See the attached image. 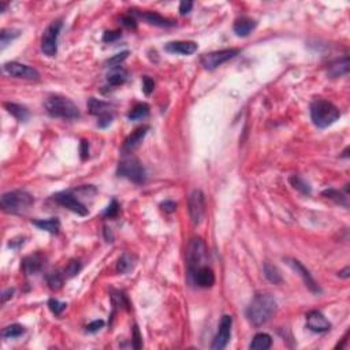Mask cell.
I'll use <instances>...</instances> for the list:
<instances>
[{"label": "cell", "instance_id": "obj_10", "mask_svg": "<svg viewBox=\"0 0 350 350\" xmlns=\"http://www.w3.org/2000/svg\"><path fill=\"white\" fill-rule=\"evenodd\" d=\"M189 215L194 226L200 224L205 215V197L201 190H193L189 197Z\"/></svg>", "mask_w": 350, "mask_h": 350}, {"label": "cell", "instance_id": "obj_29", "mask_svg": "<svg viewBox=\"0 0 350 350\" xmlns=\"http://www.w3.org/2000/svg\"><path fill=\"white\" fill-rule=\"evenodd\" d=\"M324 197H327L330 200H333L337 204L340 205H344V207H349V201H348V194H344L342 191L335 190V189H327L322 193Z\"/></svg>", "mask_w": 350, "mask_h": 350}, {"label": "cell", "instance_id": "obj_37", "mask_svg": "<svg viewBox=\"0 0 350 350\" xmlns=\"http://www.w3.org/2000/svg\"><path fill=\"white\" fill-rule=\"evenodd\" d=\"M48 307H49V309H51V312H52L53 315L59 316V315H62V313H63V311L66 309V307H67V304L60 303V301H58V300L52 298V300H49V301H48Z\"/></svg>", "mask_w": 350, "mask_h": 350}, {"label": "cell", "instance_id": "obj_42", "mask_svg": "<svg viewBox=\"0 0 350 350\" xmlns=\"http://www.w3.org/2000/svg\"><path fill=\"white\" fill-rule=\"evenodd\" d=\"M143 89H144V93L147 96H149L152 92H154L155 89V82L152 78H149V77H144L143 78Z\"/></svg>", "mask_w": 350, "mask_h": 350}, {"label": "cell", "instance_id": "obj_16", "mask_svg": "<svg viewBox=\"0 0 350 350\" xmlns=\"http://www.w3.org/2000/svg\"><path fill=\"white\" fill-rule=\"evenodd\" d=\"M149 130V126H141V128L136 129L134 132L129 136L126 140H125V143H123V147H122V151L123 154H130V152H133V151H136V149L141 145V143L144 141V138H145V136H147V133H148Z\"/></svg>", "mask_w": 350, "mask_h": 350}, {"label": "cell", "instance_id": "obj_13", "mask_svg": "<svg viewBox=\"0 0 350 350\" xmlns=\"http://www.w3.org/2000/svg\"><path fill=\"white\" fill-rule=\"evenodd\" d=\"M286 261H287V264L290 265L293 270L296 271V274H298V275L301 276V279H303L304 283H305V286H307L311 292L315 293V294L322 293V289L319 287L316 281L313 279L312 274L309 272V270H307V268L304 267L301 261L296 260V259H286Z\"/></svg>", "mask_w": 350, "mask_h": 350}, {"label": "cell", "instance_id": "obj_5", "mask_svg": "<svg viewBox=\"0 0 350 350\" xmlns=\"http://www.w3.org/2000/svg\"><path fill=\"white\" fill-rule=\"evenodd\" d=\"M117 174L118 176L128 178L134 183H144L147 179V173H145L144 166L134 156H126L119 162Z\"/></svg>", "mask_w": 350, "mask_h": 350}, {"label": "cell", "instance_id": "obj_7", "mask_svg": "<svg viewBox=\"0 0 350 350\" xmlns=\"http://www.w3.org/2000/svg\"><path fill=\"white\" fill-rule=\"evenodd\" d=\"M53 200L60 204L62 207H66L74 213H78L80 216H86L89 213V209L86 208L84 202L81 201L78 197V190L71 189V190H64L60 193H56L53 196Z\"/></svg>", "mask_w": 350, "mask_h": 350}, {"label": "cell", "instance_id": "obj_33", "mask_svg": "<svg viewBox=\"0 0 350 350\" xmlns=\"http://www.w3.org/2000/svg\"><path fill=\"white\" fill-rule=\"evenodd\" d=\"M64 275H62L60 272H51V274H48L47 275V283L51 290H55V292H56L59 289H62Z\"/></svg>", "mask_w": 350, "mask_h": 350}, {"label": "cell", "instance_id": "obj_40", "mask_svg": "<svg viewBox=\"0 0 350 350\" xmlns=\"http://www.w3.org/2000/svg\"><path fill=\"white\" fill-rule=\"evenodd\" d=\"M111 297L115 307H118V305H121V307H126V308L129 307L128 298H126V296H125L122 292H117L115 294H112Z\"/></svg>", "mask_w": 350, "mask_h": 350}, {"label": "cell", "instance_id": "obj_11", "mask_svg": "<svg viewBox=\"0 0 350 350\" xmlns=\"http://www.w3.org/2000/svg\"><path fill=\"white\" fill-rule=\"evenodd\" d=\"M3 71L5 74L15 77V78H23V80H38L40 74L36 69H33L27 64L18 63V62H8L3 64Z\"/></svg>", "mask_w": 350, "mask_h": 350}, {"label": "cell", "instance_id": "obj_49", "mask_svg": "<svg viewBox=\"0 0 350 350\" xmlns=\"http://www.w3.org/2000/svg\"><path fill=\"white\" fill-rule=\"evenodd\" d=\"M12 294H14V289H7V290L3 293V296H1V303H7V300H10V298L12 297Z\"/></svg>", "mask_w": 350, "mask_h": 350}, {"label": "cell", "instance_id": "obj_31", "mask_svg": "<svg viewBox=\"0 0 350 350\" xmlns=\"http://www.w3.org/2000/svg\"><path fill=\"white\" fill-rule=\"evenodd\" d=\"M22 334H25V329L22 327L21 324H11V326L4 327L3 331H1V337H3V338H8V340L18 338V337H21Z\"/></svg>", "mask_w": 350, "mask_h": 350}, {"label": "cell", "instance_id": "obj_50", "mask_svg": "<svg viewBox=\"0 0 350 350\" xmlns=\"http://www.w3.org/2000/svg\"><path fill=\"white\" fill-rule=\"evenodd\" d=\"M349 274H350V268L349 267H345L344 270L338 272V276L344 278V279H348V278H349Z\"/></svg>", "mask_w": 350, "mask_h": 350}, {"label": "cell", "instance_id": "obj_21", "mask_svg": "<svg viewBox=\"0 0 350 350\" xmlns=\"http://www.w3.org/2000/svg\"><path fill=\"white\" fill-rule=\"evenodd\" d=\"M348 73H349V58L348 56L333 62L329 66V70H327V74L331 78H338V77L346 75Z\"/></svg>", "mask_w": 350, "mask_h": 350}, {"label": "cell", "instance_id": "obj_9", "mask_svg": "<svg viewBox=\"0 0 350 350\" xmlns=\"http://www.w3.org/2000/svg\"><path fill=\"white\" fill-rule=\"evenodd\" d=\"M241 52L238 48H228V49H222V51H215L202 55L201 64L205 70H215L219 66L228 62L230 59L235 58Z\"/></svg>", "mask_w": 350, "mask_h": 350}, {"label": "cell", "instance_id": "obj_47", "mask_svg": "<svg viewBox=\"0 0 350 350\" xmlns=\"http://www.w3.org/2000/svg\"><path fill=\"white\" fill-rule=\"evenodd\" d=\"M122 25L126 27H130V29H136V27H137V21H136V18L132 15H123Z\"/></svg>", "mask_w": 350, "mask_h": 350}, {"label": "cell", "instance_id": "obj_34", "mask_svg": "<svg viewBox=\"0 0 350 350\" xmlns=\"http://www.w3.org/2000/svg\"><path fill=\"white\" fill-rule=\"evenodd\" d=\"M290 183H292V186L294 187V189H297V190H300L303 194H311V186L308 185L307 182L301 178V176H298V175H293V176H290Z\"/></svg>", "mask_w": 350, "mask_h": 350}, {"label": "cell", "instance_id": "obj_25", "mask_svg": "<svg viewBox=\"0 0 350 350\" xmlns=\"http://www.w3.org/2000/svg\"><path fill=\"white\" fill-rule=\"evenodd\" d=\"M32 223L38 227L40 230L48 231L51 234H56L60 228V222L58 218H49V219H40V220H32Z\"/></svg>", "mask_w": 350, "mask_h": 350}, {"label": "cell", "instance_id": "obj_14", "mask_svg": "<svg viewBox=\"0 0 350 350\" xmlns=\"http://www.w3.org/2000/svg\"><path fill=\"white\" fill-rule=\"evenodd\" d=\"M45 263H47V257L43 255V253H33V255H29L26 257L22 259V271L26 274V275H36L38 272H41L45 267Z\"/></svg>", "mask_w": 350, "mask_h": 350}, {"label": "cell", "instance_id": "obj_46", "mask_svg": "<svg viewBox=\"0 0 350 350\" xmlns=\"http://www.w3.org/2000/svg\"><path fill=\"white\" fill-rule=\"evenodd\" d=\"M133 342H134V348L136 349H140L143 346V340H141V335H140L137 326L133 327Z\"/></svg>", "mask_w": 350, "mask_h": 350}, {"label": "cell", "instance_id": "obj_17", "mask_svg": "<svg viewBox=\"0 0 350 350\" xmlns=\"http://www.w3.org/2000/svg\"><path fill=\"white\" fill-rule=\"evenodd\" d=\"M132 15L140 16L143 18L144 21H147L151 25L154 26H159V27H171L175 25V21L173 19H169V18H165L162 16L158 12H154V11H145V12H138V11H132Z\"/></svg>", "mask_w": 350, "mask_h": 350}, {"label": "cell", "instance_id": "obj_48", "mask_svg": "<svg viewBox=\"0 0 350 350\" xmlns=\"http://www.w3.org/2000/svg\"><path fill=\"white\" fill-rule=\"evenodd\" d=\"M160 207H162V209H163L165 212L173 213V212H175V209H176V202L167 200V201L162 202V205H160Z\"/></svg>", "mask_w": 350, "mask_h": 350}, {"label": "cell", "instance_id": "obj_36", "mask_svg": "<svg viewBox=\"0 0 350 350\" xmlns=\"http://www.w3.org/2000/svg\"><path fill=\"white\" fill-rule=\"evenodd\" d=\"M81 270H82V264H81V261L71 260L69 264H67V267L64 268L63 275L66 276V278H73V276L77 275Z\"/></svg>", "mask_w": 350, "mask_h": 350}, {"label": "cell", "instance_id": "obj_41", "mask_svg": "<svg viewBox=\"0 0 350 350\" xmlns=\"http://www.w3.org/2000/svg\"><path fill=\"white\" fill-rule=\"evenodd\" d=\"M112 119H114V115H112L111 112H107V114H104V115L99 117V121H97V126L101 129L108 128V126H110V125L112 123Z\"/></svg>", "mask_w": 350, "mask_h": 350}, {"label": "cell", "instance_id": "obj_26", "mask_svg": "<svg viewBox=\"0 0 350 350\" xmlns=\"http://www.w3.org/2000/svg\"><path fill=\"white\" fill-rule=\"evenodd\" d=\"M263 271H264V276L267 278V281L271 282L272 285H282L283 278L275 265L271 264L270 261H265L263 265Z\"/></svg>", "mask_w": 350, "mask_h": 350}, {"label": "cell", "instance_id": "obj_28", "mask_svg": "<svg viewBox=\"0 0 350 350\" xmlns=\"http://www.w3.org/2000/svg\"><path fill=\"white\" fill-rule=\"evenodd\" d=\"M149 115V106L147 103H138L136 106L133 107L130 112L128 114V118L130 121H138V119H143L147 118Z\"/></svg>", "mask_w": 350, "mask_h": 350}, {"label": "cell", "instance_id": "obj_19", "mask_svg": "<svg viewBox=\"0 0 350 350\" xmlns=\"http://www.w3.org/2000/svg\"><path fill=\"white\" fill-rule=\"evenodd\" d=\"M197 44L194 41H171L166 44L165 49L170 53L178 55H191L197 51Z\"/></svg>", "mask_w": 350, "mask_h": 350}, {"label": "cell", "instance_id": "obj_35", "mask_svg": "<svg viewBox=\"0 0 350 350\" xmlns=\"http://www.w3.org/2000/svg\"><path fill=\"white\" fill-rule=\"evenodd\" d=\"M129 56V51H123V52H119L117 55H114L112 58L107 59L106 60V66L107 67H111V69H117L121 66V63H123Z\"/></svg>", "mask_w": 350, "mask_h": 350}, {"label": "cell", "instance_id": "obj_22", "mask_svg": "<svg viewBox=\"0 0 350 350\" xmlns=\"http://www.w3.org/2000/svg\"><path fill=\"white\" fill-rule=\"evenodd\" d=\"M111 104L110 103H106V101L97 100L95 97H90L89 101H88V108H89V112L92 115H97V117H101L104 115L107 112H110L111 110Z\"/></svg>", "mask_w": 350, "mask_h": 350}, {"label": "cell", "instance_id": "obj_15", "mask_svg": "<svg viewBox=\"0 0 350 350\" xmlns=\"http://www.w3.org/2000/svg\"><path fill=\"white\" fill-rule=\"evenodd\" d=\"M305 319H307V327L313 333L322 334V333H327L331 329V323L326 319L323 313L319 311H309Z\"/></svg>", "mask_w": 350, "mask_h": 350}, {"label": "cell", "instance_id": "obj_3", "mask_svg": "<svg viewBox=\"0 0 350 350\" xmlns=\"http://www.w3.org/2000/svg\"><path fill=\"white\" fill-rule=\"evenodd\" d=\"M44 107H45L48 115L52 118L73 121V119L80 118L81 115L80 110L74 104V101H71L64 96H49V97H47V100L44 101Z\"/></svg>", "mask_w": 350, "mask_h": 350}, {"label": "cell", "instance_id": "obj_51", "mask_svg": "<svg viewBox=\"0 0 350 350\" xmlns=\"http://www.w3.org/2000/svg\"><path fill=\"white\" fill-rule=\"evenodd\" d=\"M104 233H106V239L107 242H112V239H114V237H112L111 231H108V228H104Z\"/></svg>", "mask_w": 350, "mask_h": 350}, {"label": "cell", "instance_id": "obj_2", "mask_svg": "<svg viewBox=\"0 0 350 350\" xmlns=\"http://www.w3.org/2000/svg\"><path fill=\"white\" fill-rule=\"evenodd\" d=\"M341 117L338 107L323 99H316L311 104V119L315 126L319 129H326L335 123Z\"/></svg>", "mask_w": 350, "mask_h": 350}, {"label": "cell", "instance_id": "obj_24", "mask_svg": "<svg viewBox=\"0 0 350 350\" xmlns=\"http://www.w3.org/2000/svg\"><path fill=\"white\" fill-rule=\"evenodd\" d=\"M272 345V338L271 335L265 334V333H259L253 337V340L250 342L249 349L250 350H267L270 349Z\"/></svg>", "mask_w": 350, "mask_h": 350}, {"label": "cell", "instance_id": "obj_39", "mask_svg": "<svg viewBox=\"0 0 350 350\" xmlns=\"http://www.w3.org/2000/svg\"><path fill=\"white\" fill-rule=\"evenodd\" d=\"M121 37H122V32L121 30H107L103 34V41L104 43H114V41H117L118 38Z\"/></svg>", "mask_w": 350, "mask_h": 350}, {"label": "cell", "instance_id": "obj_18", "mask_svg": "<svg viewBox=\"0 0 350 350\" xmlns=\"http://www.w3.org/2000/svg\"><path fill=\"white\" fill-rule=\"evenodd\" d=\"M191 281H194V283H196L198 287L208 289V287H212L213 285H215V274H213V271L211 270L209 267L201 265V267L194 272Z\"/></svg>", "mask_w": 350, "mask_h": 350}, {"label": "cell", "instance_id": "obj_20", "mask_svg": "<svg viewBox=\"0 0 350 350\" xmlns=\"http://www.w3.org/2000/svg\"><path fill=\"white\" fill-rule=\"evenodd\" d=\"M257 26V22L252 18H248V16H241L238 18L237 21L234 22V33L239 36V37H246L249 36L250 33L253 32Z\"/></svg>", "mask_w": 350, "mask_h": 350}, {"label": "cell", "instance_id": "obj_44", "mask_svg": "<svg viewBox=\"0 0 350 350\" xmlns=\"http://www.w3.org/2000/svg\"><path fill=\"white\" fill-rule=\"evenodd\" d=\"M103 327H104V322H103V320H95V322H92L90 324H88L86 331L90 333V334H93V333H97V331L103 329Z\"/></svg>", "mask_w": 350, "mask_h": 350}, {"label": "cell", "instance_id": "obj_32", "mask_svg": "<svg viewBox=\"0 0 350 350\" xmlns=\"http://www.w3.org/2000/svg\"><path fill=\"white\" fill-rule=\"evenodd\" d=\"M19 34H21V30H16V29H3L0 32V44H1L0 47H1V49H4L8 45V43H11Z\"/></svg>", "mask_w": 350, "mask_h": 350}, {"label": "cell", "instance_id": "obj_38", "mask_svg": "<svg viewBox=\"0 0 350 350\" xmlns=\"http://www.w3.org/2000/svg\"><path fill=\"white\" fill-rule=\"evenodd\" d=\"M118 213H119V204L115 198H112V201L110 202V205L106 208L104 211V216L107 218H115Z\"/></svg>", "mask_w": 350, "mask_h": 350}, {"label": "cell", "instance_id": "obj_27", "mask_svg": "<svg viewBox=\"0 0 350 350\" xmlns=\"http://www.w3.org/2000/svg\"><path fill=\"white\" fill-rule=\"evenodd\" d=\"M136 267V257L130 253H123L121 259L118 260L117 271L121 274H129Z\"/></svg>", "mask_w": 350, "mask_h": 350}, {"label": "cell", "instance_id": "obj_45", "mask_svg": "<svg viewBox=\"0 0 350 350\" xmlns=\"http://www.w3.org/2000/svg\"><path fill=\"white\" fill-rule=\"evenodd\" d=\"M191 8H193V1H190V0H183V1H180V4H179L180 15H186V14H189V12L191 11Z\"/></svg>", "mask_w": 350, "mask_h": 350}, {"label": "cell", "instance_id": "obj_6", "mask_svg": "<svg viewBox=\"0 0 350 350\" xmlns=\"http://www.w3.org/2000/svg\"><path fill=\"white\" fill-rule=\"evenodd\" d=\"M205 255H207V249H205L204 241L201 238H191L186 250V264H187V272H189L190 279L194 275V272L202 265Z\"/></svg>", "mask_w": 350, "mask_h": 350}, {"label": "cell", "instance_id": "obj_4", "mask_svg": "<svg viewBox=\"0 0 350 350\" xmlns=\"http://www.w3.org/2000/svg\"><path fill=\"white\" fill-rule=\"evenodd\" d=\"M34 198L25 190H11L1 196V208L8 213H23L32 207Z\"/></svg>", "mask_w": 350, "mask_h": 350}, {"label": "cell", "instance_id": "obj_12", "mask_svg": "<svg viewBox=\"0 0 350 350\" xmlns=\"http://www.w3.org/2000/svg\"><path fill=\"white\" fill-rule=\"evenodd\" d=\"M231 326H233V318L224 315L220 320L218 333L215 335L212 346H211L213 350H222L227 346L230 337H231Z\"/></svg>", "mask_w": 350, "mask_h": 350}, {"label": "cell", "instance_id": "obj_43", "mask_svg": "<svg viewBox=\"0 0 350 350\" xmlns=\"http://www.w3.org/2000/svg\"><path fill=\"white\" fill-rule=\"evenodd\" d=\"M80 156L82 160H86L89 158V141L82 140L80 144Z\"/></svg>", "mask_w": 350, "mask_h": 350}, {"label": "cell", "instance_id": "obj_8", "mask_svg": "<svg viewBox=\"0 0 350 350\" xmlns=\"http://www.w3.org/2000/svg\"><path fill=\"white\" fill-rule=\"evenodd\" d=\"M63 26L62 21H53L49 26L45 29L41 40V51L47 56H55L58 53V37L60 34Z\"/></svg>", "mask_w": 350, "mask_h": 350}, {"label": "cell", "instance_id": "obj_23", "mask_svg": "<svg viewBox=\"0 0 350 350\" xmlns=\"http://www.w3.org/2000/svg\"><path fill=\"white\" fill-rule=\"evenodd\" d=\"M4 108L19 122H26L29 119V111L25 106L15 104V103H4Z\"/></svg>", "mask_w": 350, "mask_h": 350}, {"label": "cell", "instance_id": "obj_1", "mask_svg": "<svg viewBox=\"0 0 350 350\" xmlns=\"http://www.w3.org/2000/svg\"><path fill=\"white\" fill-rule=\"evenodd\" d=\"M276 312V301L271 294H257L246 308V318L255 327H260Z\"/></svg>", "mask_w": 350, "mask_h": 350}, {"label": "cell", "instance_id": "obj_30", "mask_svg": "<svg viewBox=\"0 0 350 350\" xmlns=\"http://www.w3.org/2000/svg\"><path fill=\"white\" fill-rule=\"evenodd\" d=\"M126 80H128V71L123 69H115L112 73L108 74V77H107L108 84L112 86L122 85V84L126 82Z\"/></svg>", "mask_w": 350, "mask_h": 350}]
</instances>
